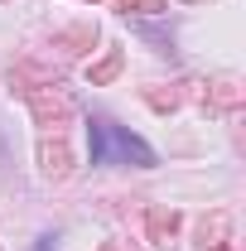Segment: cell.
<instances>
[{
    "label": "cell",
    "instance_id": "1",
    "mask_svg": "<svg viewBox=\"0 0 246 251\" xmlns=\"http://www.w3.org/2000/svg\"><path fill=\"white\" fill-rule=\"evenodd\" d=\"M87 130H92V164H140V169L154 164V150L145 140H135L130 130H121V126L97 116Z\"/></svg>",
    "mask_w": 246,
    "mask_h": 251
},
{
    "label": "cell",
    "instance_id": "2",
    "mask_svg": "<svg viewBox=\"0 0 246 251\" xmlns=\"http://www.w3.org/2000/svg\"><path fill=\"white\" fill-rule=\"evenodd\" d=\"M25 101H29V111H34V121L39 126H53L58 130L63 121H73V97L63 92V87H25Z\"/></svg>",
    "mask_w": 246,
    "mask_h": 251
},
{
    "label": "cell",
    "instance_id": "3",
    "mask_svg": "<svg viewBox=\"0 0 246 251\" xmlns=\"http://www.w3.org/2000/svg\"><path fill=\"white\" fill-rule=\"evenodd\" d=\"M39 169H44V179H68L73 174V150H68L63 135L39 140Z\"/></svg>",
    "mask_w": 246,
    "mask_h": 251
},
{
    "label": "cell",
    "instance_id": "4",
    "mask_svg": "<svg viewBox=\"0 0 246 251\" xmlns=\"http://www.w3.org/2000/svg\"><path fill=\"white\" fill-rule=\"evenodd\" d=\"M227 232H232V218H227V213H213V218H203V227H198V247H203V251L227 247Z\"/></svg>",
    "mask_w": 246,
    "mask_h": 251
},
{
    "label": "cell",
    "instance_id": "5",
    "mask_svg": "<svg viewBox=\"0 0 246 251\" xmlns=\"http://www.w3.org/2000/svg\"><path fill=\"white\" fill-rule=\"evenodd\" d=\"M179 232V213L174 208H150V242H169Z\"/></svg>",
    "mask_w": 246,
    "mask_h": 251
},
{
    "label": "cell",
    "instance_id": "6",
    "mask_svg": "<svg viewBox=\"0 0 246 251\" xmlns=\"http://www.w3.org/2000/svg\"><path fill=\"white\" fill-rule=\"evenodd\" d=\"M208 97H213V106H237L242 87H237V77H217V82H208Z\"/></svg>",
    "mask_w": 246,
    "mask_h": 251
},
{
    "label": "cell",
    "instance_id": "7",
    "mask_svg": "<svg viewBox=\"0 0 246 251\" xmlns=\"http://www.w3.org/2000/svg\"><path fill=\"white\" fill-rule=\"evenodd\" d=\"M116 73H121V49H111V53H106L101 63H92V68H87V77H92V87H97V82H111Z\"/></svg>",
    "mask_w": 246,
    "mask_h": 251
},
{
    "label": "cell",
    "instance_id": "8",
    "mask_svg": "<svg viewBox=\"0 0 246 251\" xmlns=\"http://www.w3.org/2000/svg\"><path fill=\"white\" fill-rule=\"evenodd\" d=\"M145 101H150L154 111H174L179 106V92H145Z\"/></svg>",
    "mask_w": 246,
    "mask_h": 251
},
{
    "label": "cell",
    "instance_id": "9",
    "mask_svg": "<svg viewBox=\"0 0 246 251\" xmlns=\"http://www.w3.org/2000/svg\"><path fill=\"white\" fill-rule=\"evenodd\" d=\"M121 10H140V15H159L164 10V0H116Z\"/></svg>",
    "mask_w": 246,
    "mask_h": 251
},
{
    "label": "cell",
    "instance_id": "10",
    "mask_svg": "<svg viewBox=\"0 0 246 251\" xmlns=\"http://www.w3.org/2000/svg\"><path fill=\"white\" fill-rule=\"evenodd\" d=\"M34 251H53V237H44V242H39V247H34Z\"/></svg>",
    "mask_w": 246,
    "mask_h": 251
},
{
    "label": "cell",
    "instance_id": "11",
    "mask_svg": "<svg viewBox=\"0 0 246 251\" xmlns=\"http://www.w3.org/2000/svg\"><path fill=\"white\" fill-rule=\"evenodd\" d=\"M101 251H121V247H116V242H106V247H101Z\"/></svg>",
    "mask_w": 246,
    "mask_h": 251
}]
</instances>
